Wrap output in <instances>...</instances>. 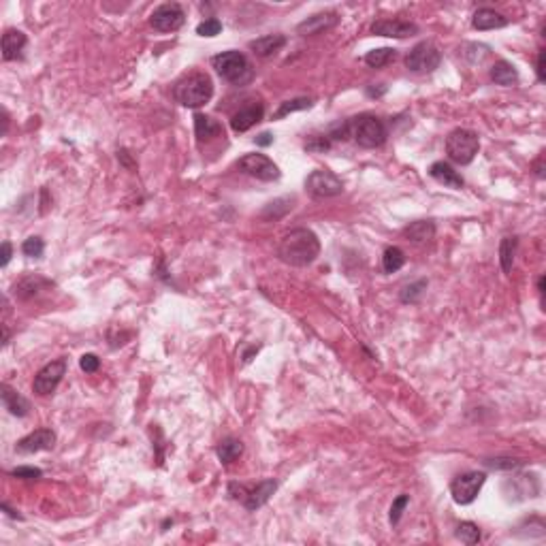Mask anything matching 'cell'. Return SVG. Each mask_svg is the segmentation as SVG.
Masks as SVG:
<instances>
[{
	"label": "cell",
	"mask_w": 546,
	"mask_h": 546,
	"mask_svg": "<svg viewBox=\"0 0 546 546\" xmlns=\"http://www.w3.org/2000/svg\"><path fill=\"white\" fill-rule=\"evenodd\" d=\"M284 45H286V36H284V34H265V36H260V39L250 41V50L258 58H271Z\"/></svg>",
	"instance_id": "obj_20"
},
{
	"label": "cell",
	"mask_w": 546,
	"mask_h": 546,
	"mask_svg": "<svg viewBox=\"0 0 546 546\" xmlns=\"http://www.w3.org/2000/svg\"><path fill=\"white\" fill-rule=\"evenodd\" d=\"M440 62H442L440 50L429 41H421L406 56V69L417 75H429L440 67Z\"/></svg>",
	"instance_id": "obj_6"
},
{
	"label": "cell",
	"mask_w": 546,
	"mask_h": 546,
	"mask_svg": "<svg viewBox=\"0 0 546 546\" xmlns=\"http://www.w3.org/2000/svg\"><path fill=\"white\" fill-rule=\"evenodd\" d=\"M13 256V246L9 242H3V256H0V265L7 267L9 265V260Z\"/></svg>",
	"instance_id": "obj_41"
},
{
	"label": "cell",
	"mask_w": 546,
	"mask_h": 546,
	"mask_svg": "<svg viewBox=\"0 0 546 546\" xmlns=\"http://www.w3.org/2000/svg\"><path fill=\"white\" fill-rule=\"evenodd\" d=\"M0 508H3V510H5V512H7V514L11 516V518H17V521H21V518H24V516H21V514H17V512H15L13 508H9V504H3V506H0Z\"/></svg>",
	"instance_id": "obj_46"
},
{
	"label": "cell",
	"mask_w": 546,
	"mask_h": 546,
	"mask_svg": "<svg viewBox=\"0 0 546 546\" xmlns=\"http://www.w3.org/2000/svg\"><path fill=\"white\" fill-rule=\"evenodd\" d=\"M454 536L461 540L463 544L472 546V544H478L480 542V527L476 525V523H472V521H463V523H459V525H456Z\"/></svg>",
	"instance_id": "obj_31"
},
{
	"label": "cell",
	"mask_w": 546,
	"mask_h": 546,
	"mask_svg": "<svg viewBox=\"0 0 546 546\" xmlns=\"http://www.w3.org/2000/svg\"><path fill=\"white\" fill-rule=\"evenodd\" d=\"M242 452H244V444L235 438H227L216 446V454L222 461V465H231L237 456H242Z\"/></svg>",
	"instance_id": "obj_26"
},
{
	"label": "cell",
	"mask_w": 546,
	"mask_h": 546,
	"mask_svg": "<svg viewBox=\"0 0 546 546\" xmlns=\"http://www.w3.org/2000/svg\"><path fill=\"white\" fill-rule=\"evenodd\" d=\"M0 397H3V406L5 410H9L13 417H26L28 410H30V403L26 397H21L17 390H13L9 384H3L0 386Z\"/></svg>",
	"instance_id": "obj_22"
},
{
	"label": "cell",
	"mask_w": 546,
	"mask_h": 546,
	"mask_svg": "<svg viewBox=\"0 0 546 546\" xmlns=\"http://www.w3.org/2000/svg\"><path fill=\"white\" fill-rule=\"evenodd\" d=\"M365 92H367L369 98H380V96L386 92V85H380V88H374V85H367V90H365Z\"/></svg>",
	"instance_id": "obj_43"
},
{
	"label": "cell",
	"mask_w": 546,
	"mask_h": 546,
	"mask_svg": "<svg viewBox=\"0 0 546 546\" xmlns=\"http://www.w3.org/2000/svg\"><path fill=\"white\" fill-rule=\"evenodd\" d=\"M54 446H56V433L52 429H36L15 444V452L34 454V452H43V450H52Z\"/></svg>",
	"instance_id": "obj_14"
},
{
	"label": "cell",
	"mask_w": 546,
	"mask_h": 546,
	"mask_svg": "<svg viewBox=\"0 0 546 546\" xmlns=\"http://www.w3.org/2000/svg\"><path fill=\"white\" fill-rule=\"evenodd\" d=\"M194 135L199 141H211L213 137L222 135V126L218 124L211 116L194 114Z\"/></svg>",
	"instance_id": "obj_24"
},
{
	"label": "cell",
	"mask_w": 546,
	"mask_h": 546,
	"mask_svg": "<svg viewBox=\"0 0 546 546\" xmlns=\"http://www.w3.org/2000/svg\"><path fill=\"white\" fill-rule=\"evenodd\" d=\"M254 143L260 145V147H267V145L273 143V135H271V133H260V135L254 139Z\"/></svg>",
	"instance_id": "obj_42"
},
{
	"label": "cell",
	"mask_w": 546,
	"mask_h": 546,
	"mask_svg": "<svg viewBox=\"0 0 546 546\" xmlns=\"http://www.w3.org/2000/svg\"><path fill=\"white\" fill-rule=\"evenodd\" d=\"M7 128H9V114L7 109H3V135H7Z\"/></svg>",
	"instance_id": "obj_48"
},
{
	"label": "cell",
	"mask_w": 546,
	"mask_h": 546,
	"mask_svg": "<svg viewBox=\"0 0 546 546\" xmlns=\"http://www.w3.org/2000/svg\"><path fill=\"white\" fill-rule=\"evenodd\" d=\"M237 169L246 173L250 178H256L260 182H275L280 180V169L277 165L265 156V154H246L237 160Z\"/></svg>",
	"instance_id": "obj_10"
},
{
	"label": "cell",
	"mask_w": 546,
	"mask_h": 546,
	"mask_svg": "<svg viewBox=\"0 0 546 546\" xmlns=\"http://www.w3.org/2000/svg\"><path fill=\"white\" fill-rule=\"evenodd\" d=\"M26 43H28V36L21 30H15V28L5 30V34H3V60L11 62V60L21 58V52H24Z\"/></svg>",
	"instance_id": "obj_19"
},
{
	"label": "cell",
	"mask_w": 546,
	"mask_h": 546,
	"mask_svg": "<svg viewBox=\"0 0 546 546\" xmlns=\"http://www.w3.org/2000/svg\"><path fill=\"white\" fill-rule=\"evenodd\" d=\"M472 26L476 30H495V28H504L508 26V17L497 13L495 9H478L472 17Z\"/></svg>",
	"instance_id": "obj_21"
},
{
	"label": "cell",
	"mask_w": 546,
	"mask_h": 546,
	"mask_svg": "<svg viewBox=\"0 0 546 546\" xmlns=\"http://www.w3.org/2000/svg\"><path fill=\"white\" fill-rule=\"evenodd\" d=\"M339 15L335 11H322V13H314L308 19H303L301 24L297 26V32L301 36H316L322 34L326 30H331L333 26H337Z\"/></svg>",
	"instance_id": "obj_15"
},
{
	"label": "cell",
	"mask_w": 546,
	"mask_h": 546,
	"mask_svg": "<svg viewBox=\"0 0 546 546\" xmlns=\"http://www.w3.org/2000/svg\"><path fill=\"white\" fill-rule=\"evenodd\" d=\"M480 149V139L470 128H454L446 137V154L456 165H470Z\"/></svg>",
	"instance_id": "obj_5"
},
{
	"label": "cell",
	"mask_w": 546,
	"mask_h": 546,
	"mask_svg": "<svg viewBox=\"0 0 546 546\" xmlns=\"http://www.w3.org/2000/svg\"><path fill=\"white\" fill-rule=\"evenodd\" d=\"M314 101L308 98V96H299V98H293V101H284L280 105V109L273 114V120H282L286 118L288 114H295V112H303V109H312Z\"/></svg>",
	"instance_id": "obj_30"
},
{
	"label": "cell",
	"mask_w": 546,
	"mask_h": 546,
	"mask_svg": "<svg viewBox=\"0 0 546 546\" xmlns=\"http://www.w3.org/2000/svg\"><path fill=\"white\" fill-rule=\"evenodd\" d=\"M516 248H518V239L516 237H504V239H501V244H499V263H501L504 273L512 271Z\"/></svg>",
	"instance_id": "obj_27"
},
{
	"label": "cell",
	"mask_w": 546,
	"mask_h": 546,
	"mask_svg": "<svg viewBox=\"0 0 546 546\" xmlns=\"http://www.w3.org/2000/svg\"><path fill=\"white\" fill-rule=\"evenodd\" d=\"M186 21V11L178 3H165L151 11L149 24L158 32H176L184 26Z\"/></svg>",
	"instance_id": "obj_12"
},
{
	"label": "cell",
	"mask_w": 546,
	"mask_h": 546,
	"mask_svg": "<svg viewBox=\"0 0 546 546\" xmlns=\"http://www.w3.org/2000/svg\"><path fill=\"white\" fill-rule=\"evenodd\" d=\"M544 58H546V52H544V50H540V54H538V62H536L538 81H544V79H546V73H544Z\"/></svg>",
	"instance_id": "obj_40"
},
{
	"label": "cell",
	"mask_w": 546,
	"mask_h": 546,
	"mask_svg": "<svg viewBox=\"0 0 546 546\" xmlns=\"http://www.w3.org/2000/svg\"><path fill=\"white\" fill-rule=\"evenodd\" d=\"M406 265V252L397 246H390L382 254V269L386 273H397Z\"/></svg>",
	"instance_id": "obj_28"
},
{
	"label": "cell",
	"mask_w": 546,
	"mask_h": 546,
	"mask_svg": "<svg viewBox=\"0 0 546 546\" xmlns=\"http://www.w3.org/2000/svg\"><path fill=\"white\" fill-rule=\"evenodd\" d=\"M64 374H67V359H58V361L48 363L45 367H41L36 371V376L32 380V390L41 397L52 395L58 388V384L62 382Z\"/></svg>",
	"instance_id": "obj_11"
},
{
	"label": "cell",
	"mask_w": 546,
	"mask_h": 546,
	"mask_svg": "<svg viewBox=\"0 0 546 546\" xmlns=\"http://www.w3.org/2000/svg\"><path fill=\"white\" fill-rule=\"evenodd\" d=\"M220 32H222V21L218 17H209L196 26V34L199 36H218Z\"/></svg>",
	"instance_id": "obj_33"
},
{
	"label": "cell",
	"mask_w": 546,
	"mask_h": 546,
	"mask_svg": "<svg viewBox=\"0 0 546 546\" xmlns=\"http://www.w3.org/2000/svg\"><path fill=\"white\" fill-rule=\"evenodd\" d=\"M128 156H130V154H128L126 149H120V151H118V158H120V160H122V162H124L128 169H135V162H130V158H128Z\"/></svg>",
	"instance_id": "obj_44"
},
{
	"label": "cell",
	"mask_w": 546,
	"mask_h": 546,
	"mask_svg": "<svg viewBox=\"0 0 546 546\" xmlns=\"http://www.w3.org/2000/svg\"><path fill=\"white\" fill-rule=\"evenodd\" d=\"M525 461H521V459H487L485 465L493 468V470H516L521 468Z\"/></svg>",
	"instance_id": "obj_36"
},
{
	"label": "cell",
	"mask_w": 546,
	"mask_h": 546,
	"mask_svg": "<svg viewBox=\"0 0 546 546\" xmlns=\"http://www.w3.org/2000/svg\"><path fill=\"white\" fill-rule=\"evenodd\" d=\"M487 483V474L485 472H465L461 476H456L450 483V493L454 504L459 506H470L472 501L478 497L480 489Z\"/></svg>",
	"instance_id": "obj_8"
},
{
	"label": "cell",
	"mask_w": 546,
	"mask_h": 546,
	"mask_svg": "<svg viewBox=\"0 0 546 546\" xmlns=\"http://www.w3.org/2000/svg\"><path fill=\"white\" fill-rule=\"evenodd\" d=\"M397 58V50L392 48H380V50H374L365 56V64L371 69H382L386 64H390L392 60Z\"/></svg>",
	"instance_id": "obj_29"
},
{
	"label": "cell",
	"mask_w": 546,
	"mask_h": 546,
	"mask_svg": "<svg viewBox=\"0 0 546 546\" xmlns=\"http://www.w3.org/2000/svg\"><path fill=\"white\" fill-rule=\"evenodd\" d=\"M408 504H410V497H408V495H399L395 501H392V506H390V514H388V518H390V525H397Z\"/></svg>",
	"instance_id": "obj_35"
},
{
	"label": "cell",
	"mask_w": 546,
	"mask_h": 546,
	"mask_svg": "<svg viewBox=\"0 0 546 546\" xmlns=\"http://www.w3.org/2000/svg\"><path fill=\"white\" fill-rule=\"evenodd\" d=\"M211 64H213L218 75H220L224 81L235 83V85H244V83L252 81V77H254L250 62L242 52H235V50L222 52V54L211 58Z\"/></svg>",
	"instance_id": "obj_4"
},
{
	"label": "cell",
	"mask_w": 546,
	"mask_h": 546,
	"mask_svg": "<svg viewBox=\"0 0 546 546\" xmlns=\"http://www.w3.org/2000/svg\"><path fill=\"white\" fill-rule=\"evenodd\" d=\"M542 162H544V156H540V158L534 162V171H536V176H538L540 180L544 178V165H542Z\"/></svg>",
	"instance_id": "obj_45"
},
{
	"label": "cell",
	"mask_w": 546,
	"mask_h": 546,
	"mask_svg": "<svg viewBox=\"0 0 546 546\" xmlns=\"http://www.w3.org/2000/svg\"><path fill=\"white\" fill-rule=\"evenodd\" d=\"M43 250H45V244H43L41 237H28L24 244H21V252L28 258H39L43 256Z\"/></svg>",
	"instance_id": "obj_34"
},
{
	"label": "cell",
	"mask_w": 546,
	"mask_h": 546,
	"mask_svg": "<svg viewBox=\"0 0 546 546\" xmlns=\"http://www.w3.org/2000/svg\"><path fill=\"white\" fill-rule=\"evenodd\" d=\"M331 147V139L329 137H314L308 145H305V149H310V151H324V149H329Z\"/></svg>",
	"instance_id": "obj_39"
},
{
	"label": "cell",
	"mask_w": 546,
	"mask_h": 546,
	"mask_svg": "<svg viewBox=\"0 0 546 546\" xmlns=\"http://www.w3.org/2000/svg\"><path fill=\"white\" fill-rule=\"evenodd\" d=\"M538 293H540V297H544V275L538 280Z\"/></svg>",
	"instance_id": "obj_49"
},
{
	"label": "cell",
	"mask_w": 546,
	"mask_h": 546,
	"mask_svg": "<svg viewBox=\"0 0 546 546\" xmlns=\"http://www.w3.org/2000/svg\"><path fill=\"white\" fill-rule=\"evenodd\" d=\"M79 367H81V371H85V374H94V371H98V367H101V359L96 355L88 353L79 359Z\"/></svg>",
	"instance_id": "obj_37"
},
{
	"label": "cell",
	"mask_w": 546,
	"mask_h": 546,
	"mask_svg": "<svg viewBox=\"0 0 546 546\" xmlns=\"http://www.w3.org/2000/svg\"><path fill=\"white\" fill-rule=\"evenodd\" d=\"M369 30L371 34L388 36V39H408L419 34V26L406 19H376Z\"/></svg>",
	"instance_id": "obj_13"
},
{
	"label": "cell",
	"mask_w": 546,
	"mask_h": 546,
	"mask_svg": "<svg viewBox=\"0 0 546 546\" xmlns=\"http://www.w3.org/2000/svg\"><path fill=\"white\" fill-rule=\"evenodd\" d=\"M263 116H265V107L260 103H252L244 109H239L237 114H233L231 128L235 130V133H246V130H250L252 126H256L260 120H263Z\"/></svg>",
	"instance_id": "obj_16"
},
{
	"label": "cell",
	"mask_w": 546,
	"mask_h": 546,
	"mask_svg": "<svg viewBox=\"0 0 546 546\" xmlns=\"http://www.w3.org/2000/svg\"><path fill=\"white\" fill-rule=\"evenodd\" d=\"M425 291H427V280L423 277V280H417V282L408 284V286H403L399 299H401V303H419L421 297L425 295Z\"/></svg>",
	"instance_id": "obj_32"
},
{
	"label": "cell",
	"mask_w": 546,
	"mask_h": 546,
	"mask_svg": "<svg viewBox=\"0 0 546 546\" xmlns=\"http://www.w3.org/2000/svg\"><path fill=\"white\" fill-rule=\"evenodd\" d=\"M320 254V239L310 229H293L277 242V258L291 267H308Z\"/></svg>",
	"instance_id": "obj_1"
},
{
	"label": "cell",
	"mask_w": 546,
	"mask_h": 546,
	"mask_svg": "<svg viewBox=\"0 0 546 546\" xmlns=\"http://www.w3.org/2000/svg\"><path fill=\"white\" fill-rule=\"evenodd\" d=\"M348 130H350V137L355 139V143L365 149H374V147L384 145L388 137L386 124L374 114H361L357 118H350L348 120Z\"/></svg>",
	"instance_id": "obj_3"
},
{
	"label": "cell",
	"mask_w": 546,
	"mask_h": 546,
	"mask_svg": "<svg viewBox=\"0 0 546 546\" xmlns=\"http://www.w3.org/2000/svg\"><path fill=\"white\" fill-rule=\"evenodd\" d=\"M54 286V282L48 280V277H41V275H26V277H21L19 282L13 284V295L21 301H28L32 297H36L41 291H45V288H52Z\"/></svg>",
	"instance_id": "obj_17"
},
{
	"label": "cell",
	"mask_w": 546,
	"mask_h": 546,
	"mask_svg": "<svg viewBox=\"0 0 546 546\" xmlns=\"http://www.w3.org/2000/svg\"><path fill=\"white\" fill-rule=\"evenodd\" d=\"M491 79L497 85H504V88H512L518 83V71L506 60H497L491 69Z\"/></svg>",
	"instance_id": "obj_25"
},
{
	"label": "cell",
	"mask_w": 546,
	"mask_h": 546,
	"mask_svg": "<svg viewBox=\"0 0 546 546\" xmlns=\"http://www.w3.org/2000/svg\"><path fill=\"white\" fill-rule=\"evenodd\" d=\"M256 353H258V346H252V348H250V350H248V353H246L244 357H242V359H244V363H250L252 355H256Z\"/></svg>",
	"instance_id": "obj_47"
},
{
	"label": "cell",
	"mask_w": 546,
	"mask_h": 546,
	"mask_svg": "<svg viewBox=\"0 0 546 546\" xmlns=\"http://www.w3.org/2000/svg\"><path fill=\"white\" fill-rule=\"evenodd\" d=\"M305 190H308V194L314 196V199H331V196H339L344 192V184L335 173L326 171V169H318V171H312L308 180H305Z\"/></svg>",
	"instance_id": "obj_9"
},
{
	"label": "cell",
	"mask_w": 546,
	"mask_h": 546,
	"mask_svg": "<svg viewBox=\"0 0 546 546\" xmlns=\"http://www.w3.org/2000/svg\"><path fill=\"white\" fill-rule=\"evenodd\" d=\"M277 489V483L275 480H263V483H258L256 487L252 489H246L244 485H237V483H231L229 485V495L233 499H239L242 504L248 508V510H258L263 508L267 501L271 499V495L275 493Z\"/></svg>",
	"instance_id": "obj_7"
},
{
	"label": "cell",
	"mask_w": 546,
	"mask_h": 546,
	"mask_svg": "<svg viewBox=\"0 0 546 546\" xmlns=\"http://www.w3.org/2000/svg\"><path fill=\"white\" fill-rule=\"evenodd\" d=\"M173 96H176V101H178L182 107L199 109V107H203L205 103H209L211 96H213V83H211V77H209L207 73H192V75L184 77V79L176 85V90H173Z\"/></svg>",
	"instance_id": "obj_2"
},
{
	"label": "cell",
	"mask_w": 546,
	"mask_h": 546,
	"mask_svg": "<svg viewBox=\"0 0 546 546\" xmlns=\"http://www.w3.org/2000/svg\"><path fill=\"white\" fill-rule=\"evenodd\" d=\"M403 237L412 244H429L435 237V224L431 220H417L403 229Z\"/></svg>",
	"instance_id": "obj_23"
},
{
	"label": "cell",
	"mask_w": 546,
	"mask_h": 546,
	"mask_svg": "<svg viewBox=\"0 0 546 546\" xmlns=\"http://www.w3.org/2000/svg\"><path fill=\"white\" fill-rule=\"evenodd\" d=\"M11 476L19 478V480H39L43 476V472L39 468H28V465H21V468H15L11 472Z\"/></svg>",
	"instance_id": "obj_38"
},
{
	"label": "cell",
	"mask_w": 546,
	"mask_h": 546,
	"mask_svg": "<svg viewBox=\"0 0 546 546\" xmlns=\"http://www.w3.org/2000/svg\"><path fill=\"white\" fill-rule=\"evenodd\" d=\"M429 176L438 182V184H444L446 188H454V190H461L465 186L463 178L459 176V173L444 160H438L429 167Z\"/></svg>",
	"instance_id": "obj_18"
}]
</instances>
